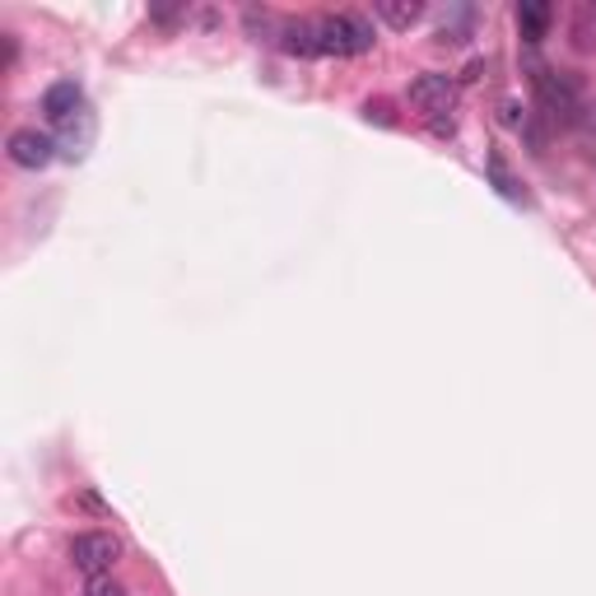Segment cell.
Masks as SVG:
<instances>
[{
	"label": "cell",
	"instance_id": "obj_1",
	"mask_svg": "<svg viewBox=\"0 0 596 596\" xmlns=\"http://www.w3.org/2000/svg\"><path fill=\"white\" fill-rule=\"evenodd\" d=\"M318 38L322 57H363V51H373V28L359 14H322Z\"/></svg>",
	"mask_w": 596,
	"mask_h": 596
},
{
	"label": "cell",
	"instance_id": "obj_2",
	"mask_svg": "<svg viewBox=\"0 0 596 596\" xmlns=\"http://www.w3.org/2000/svg\"><path fill=\"white\" fill-rule=\"evenodd\" d=\"M121 559V540L112 532H80L75 540H70V564H75L80 573H108L112 564Z\"/></svg>",
	"mask_w": 596,
	"mask_h": 596
},
{
	"label": "cell",
	"instance_id": "obj_3",
	"mask_svg": "<svg viewBox=\"0 0 596 596\" xmlns=\"http://www.w3.org/2000/svg\"><path fill=\"white\" fill-rule=\"evenodd\" d=\"M5 154H10L14 168L38 172V168H47L51 159H57V140H51L47 131H38V127H24V131H14L5 140Z\"/></svg>",
	"mask_w": 596,
	"mask_h": 596
},
{
	"label": "cell",
	"instance_id": "obj_4",
	"mask_svg": "<svg viewBox=\"0 0 596 596\" xmlns=\"http://www.w3.org/2000/svg\"><path fill=\"white\" fill-rule=\"evenodd\" d=\"M410 103L419 112H429V117H452V108H457V80L429 70V75H419L410 84Z\"/></svg>",
	"mask_w": 596,
	"mask_h": 596
},
{
	"label": "cell",
	"instance_id": "obj_5",
	"mask_svg": "<svg viewBox=\"0 0 596 596\" xmlns=\"http://www.w3.org/2000/svg\"><path fill=\"white\" fill-rule=\"evenodd\" d=\"M43 112L47 121H57V127H65V121H75L84 112V94H80V84L75 80H57V84H47V94H43Z\"/></svg>",
	"mask_w": 596,
	"mask_h": 596
},
{
	"label": "cell",
	"instance_id": "obj_6",
	"mask_svg": "<svg viewBox=\"0 0 596 596\" xmlns=\"http://www.w3.org/2000/svg\"><path fill=\"white\" fill-rule=\"evenodd\" d=\"M279 47L289 57H322V38H318V20H289L279 28Z\"/></svg>",
	"mask_w": 596,
	"mask_h": 596
},
{
	"label": "cell",
	"instance_id": "obj_7",
	"mask_svg": "<svg viewBox=\"0 0 596 596\" xmlns=\"http://www.w3.org/2000/svg\"><path fill=\"white\" fill-rule=\"evenodd\" d=\"M550 20H555V10L546 5V0H522V5H517V28H522V38H527V43L546 38Z\"/></svg>",
	"mask_w": 596,
	"mask_h": 596
},
{
	"label": "cell",
	"instance_id": "obj_8",
	"mask_svg": "<svg viewBox=\"0 0 596 596\" xmlns=\"http://www.w3.org/2000/svg\"><path fill=\"white\" fill-rule=\"evenodd\" d=\"M373 10H378V20L392 24V28H410V24H419L429 14L425 0H378Z\"/></svg>",
	"mask_w": 596,
	"mask_h": 596
},
{
	"label": "cell",
	"instance_id": "obj_9",
	"mask_svg": "<svg viewBox=\"0 0 596 596\" xmlns=\"http://www.w3.org/2000/svg\"><path fill=\"white\" fill-rule=\"evenodd\" d=\"M536 90H540V98H546V108H550L555 117H559V112H573V90H569L564 80H555L546 65L536 70Z\"/></svg>",
	"mask_w": 596,
	"mask_h": 596
},
{
	"label": "cell",
	"instance_id": "obj_10",
	"mask_svg": "<svg viewBox=\"0 0 596 596\" xmlns=\"http://www.w3.org/2000/svg\"><path fill=\"white\" fill-rule=\"evenodd\" d=\"M569 38H573L577 51H592V47H596V5H592V0H583V5H573Z\"/></svg>",
	"mask_w": 596,
	"mask_h": 596
},
{
	"label": "cell",
	"instance_id": "obj_11",
	"mask_svg": "<svg viewBox=\"0 0 596 596\" xmlns=\"http://www.w3.org/2000/svg\"><path fill=\"white\" fill-rule=\"evenodd\" d=\"M466 33H470V10L457 5L452 14H443V24H438V43H466Z\"/></svg>",
	"mask_w": 596,
	"mask_h": 596
},
{
	"label": "cell",
	"instance_id": "obj_12",
	"mask_svg": "<svg viewBox=\"0 0 596 596\" xmlns=\"http://www.w3.org/2000/svg\"><path fill=\"white\" fill-rule=\"evenodd\" d=\"M84 596H127V587H121L117 577L98 573V577H90V587H84Z\"/></svg>",
	"mask_w": 596,
	"mask_h": 596
},
{
	"label": "cell",
	"instance_id": "obj_13",
	"mask_svg": "<svg viewBox=\"0 0 596 596\" xmlns=\"http://www.w3.org/2000/svg\"><path fill=\"white\" fill-rule=\"evenodd\" d=\"M429 121H433L438 135H452V131H457V121H452V117H429Z\"/></svg>",
	"mask_w": 596,
	"mask_h": 596
}]
</instances>
